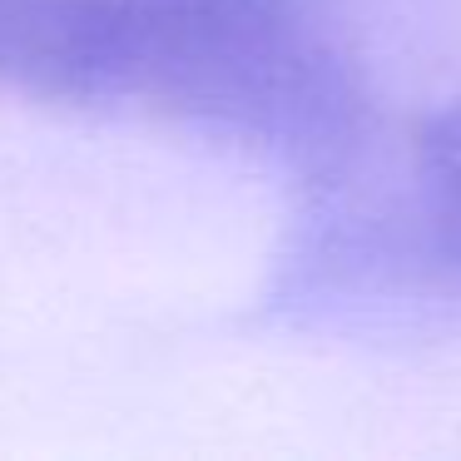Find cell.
<instances>
[{
	"label": "cell",
	"instance_id": "cell-1",
	"mask_svg": "<svg viewBox=\"0 0 461 461\" xmlns=\"http://www.w3.org/2000/svg\"><path fill=\"white\" fill-rule=\"evenodd\" d=\"M342 268H367L397 288L461 293V100L421 120L407 209L372 219L367 253Z\"/></svg>",
	"mask_w": 461,
	"mask_h": 461
}]
</instances>
